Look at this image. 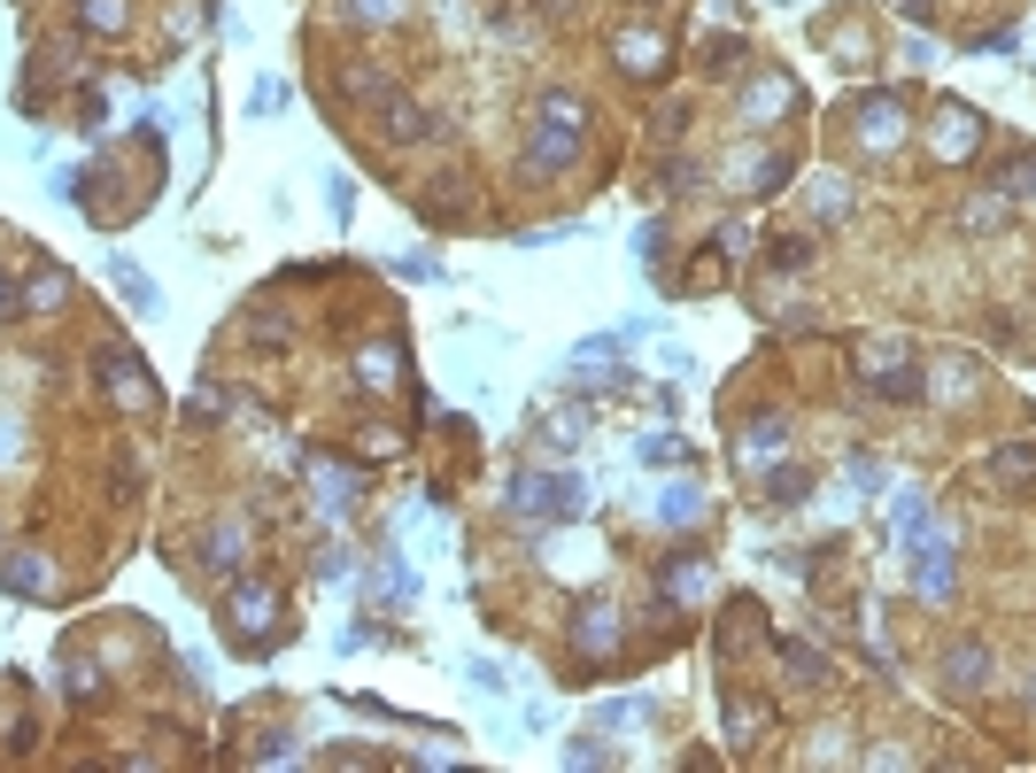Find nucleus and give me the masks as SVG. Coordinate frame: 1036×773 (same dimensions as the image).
<instances>
[{
    "instance_id": "obj_16",
    "label": "nucleus",
    "mask_w": 1036,
    "mask_h": 773,
    "mask_svg": "<svg viewBox=\"0 0 1036 773\" xmlns=\"http://www.w3.org/2000/svg\"><path fill=\"white\" fill-rule=\"evenodd\" d=\"M109 279L124 287V302H132V310H147V317L162 310V294H155V279H147V271H132V264H109Z\"/></svg>"
},
{
    "instance_id": "obj_22",
    "label": "nucleus",
    "mask_w": 1036,
    "mask_h": 773,
    "mask_svg": "<svg viewBox=\"0 0 1036 773\" xmlns=\"http://www.w3.org/2000/svg\"><path fill=\"white\" fill-rule=\"evenodd\" d=\"M766 495H773V503H797V495H805V472H773Z\"/></svg>"
},
{
    "instance_id": "obj_1",
    "label": "nucleus",
    "mask_w": 1036,
    "mask_h": 773,
    "mask_svg": "<svg viewBox=\"0 0 1036 773\" xmlns=\"http://www.w3.org/2000/svg\"><path fill=\"white\" fill-rule=\"evenodd\" d=\"M510 510L580 519V510H588V480H573V472H518V480H510Z\"/></svg>"
},
{
    "instance_id": "obj_8",
    "label": "nucleus",
    "mask_w": 1036,
    "mask_h": 773,
    "mask_svg": "<svg viewBox=\"0 0 1036 773\" xmlns=\"http://www.w3.org/2000/svg\"><path fill=\"white\" fill-rule=\"evenodd\" d=\"M612 55H619L627 77H658V70H665V39H658V32H619Z\"/></svg>"
},
{
    "instance_id": "obj_10",
    "label": "nucleus",
    "mask_w": 1036,
    "mask_h": 773,
    "mask_svg": "<svg viewBox=\"0 0 1036 773\" xmlns=\"http://www.w3.org/2000/svg\"><path fill=\"white\" fill-rule=\"evenodd\" d=\"M943 680H952V689H967V697H975L983 680H990V650H983V642H960L952 657H943Z\"/></svg>"
},
{
    "instance_id": "obj_5",
    "label": "nucleus",
    "mask_w": 1036,
    "mask_h": 773,
    "mask_svg": "<svg viewBox=\"0 0 1036 773\" xmlns=\"http://www.w3.org/2000/svg\"><path fill=\"white\" fill-rule=\"evenodd\" d=\"M565 162H580V132H557V124H550V132L527 140V170H534V179H557Z\"/></svg>"
},
{
    "instance_id": "obj_12",
    "label": "nucleus",
    "mask_w": 1036,
    "mask_h": 773,
    "mask_svg": "<svg viewBox=\"0 0 1036 773\" xmlns=\"http://www.w3.org/2000/svg\"><path fill=\"white\" fill-rule=\"evenodd\" d=\"M240 557H248V527H240V519H217V527H209V565L232 572Z\"/></svg>"
},
{
    "instance_id": "obj_19",
    "label": "nucleus",
    "mask_w": 1036,
    "mask_h": 773,
    "mask_svg": "<svg viewBox=\"0 0 1036 773\" xmlns=\"http://www.w3.org/2000/svg\"><path fill=\"white\" fill-rule=\"evenodd\" d=\"M658 510H665V519H697L704 495H697V487H665V495H658Z\"/></svg>"
},
{
    "instance_id": "obj_11",
    "label": "nucleus",
    "mask_w": 1036,
    "mask_h": 773,
    "mask_svg": "<svg viewBox=\"0 0 1036 773\" xmlns=\"http://www.w3.org/2000/svg\"><path fill=\"white\" fill-rule=\"evenodd\" d=\"M372 595H380V604H410V595H418V572L387 549V557H380V572H372Z\"/></svg>"
},
{
    "instance_id": "obj_25",
    "label": "nucleus",
    "mask_w": 1036,
    "mask_h": 773,
    "mask_svg": "<svg viewBox=\"0 0 1036 773\" xmlns=\"http://www.w3.org/2000/svg\"><path fill=\"white\" fill-rule=\"evenodd\" d=\"M9 310H24V302H16V271L0 264V317H9Z\"/></svg>"
},
{
    "instance_id": "obj_9",
    "label": "nucleus",
    "mask_w": 1036,
    "mask_h": 773,
    "mask_svg": "<svg viewBox=\"0 0 1036 773\" xmlns=\"http://www.w3.org/2000/svg\"><path fill=\"white\" fill-rule=\"evenodd\" d=\"M975 140H983V124H975L967 101H952V109L936 117V155H975Z\"/></svg>"
},
{
    "instance_id": "obj_13",
    "label": "nucleus",
    "mask_w": 1036,
    "mask_h": 773,
    "mask_svg": "<svg viewBox=\"0 0 1036 773\" xmlns=\"http://www.w3.org/2000/svg\"><path fill=\"white\" fill-rule=\"evenodd\" d=\"M0 580H9L16 595H47V557H24V549L0 557Z\"/></svg>"
},
{
    "instance_id": "obj_2",
    "label": "nucleus",
    "mask_w": 1036,
    "mask_h": 773,
    "mask_svg": "<svg viewBox=\"0 0 1036 773\" xmlns=\"http://www.w3.org/2000/svg\"><path fill=\"white\" fill-rule=\"evenodd\" d=\"M225 619L240 627V642H264V627L279 619V588H264V580H240V588H232V604H225Z\"/></svg>"
},
{
    "instance_id": "obj_26",
    "label": "nucleus",
    "mask_w": 1036,
    "mask_h": 773,
    "mask_svg": "<svg viewBox=\"0 0 1036 773\" xmlns=\"http://www.w3.org/2000/svg\"><path fill=\"white\" fill-rule=\"evenodd\" d=\"M16 449V418H0V457H9Z\"/></svg>"
},
{
    "instance_id": "obj_7",
    "label": "nucleus",
    "mask_w": 1036,
    "mask_h": 773,
    "mask_svg": "<svg viewBox=\"0 0 1036 773\" xmlns=\"http://www.w3.org/2000/svg\"><path fill=\"white\" fill-rule=\"evenodd\" d=\"M858 372H867L875 387H890V395H913V357L898 349V340H890V349H882V340H875V349H867V357H858Z\"/></svg>"
},
{
    "instance_id": "obj_21",
    "label": "nucleus",
    "mask_w": 1036,
    "mask_h": 773,
    "mask_svg": "<svg viewBox=\"0 0 1036 773\" xmlns=\"http://www.w3.org/2000/svg\"><path fill=\"white\" fill-rule=\"evenodd\" d=\"M85 16H94L101 32H124V0H85Z\"/></svg>"
},
{
    "instance_id": "obj_3",
    "label": "nucleus",
    "mask_w": 1036,
    "mask_h": 773,
    "mask_svg": "<svg viewBox=\"0 0 1036 773\" xmlns=\"http://www.w3.org/2000/svg\"><path fill=\"white\" fill-rule=\"evenodd\" d=\"M310 495H317L325 510H357V503H364V472H357V464H325V457H317V464H310Z\"/></svg>"
},
{
    "instance_id": "obj_20",
    "label": "nucleus",
    "mask_w": 1036,
    "mask_h": 773,
    "mask_svg": "<svg viewBox=\"0 0 1036 773\" xmlns=\"http://www.w3.org/2000/svg\"><path fill=\"white\" fill-rule=\"evenodd\" d=\"M975 379H983L975 364H943V372H936V387H943V395H975Z\"/></svg>"
},
{
    "instance_id": "obj_15",
    "label": "nucleus",
    "mask_w": 1036,
    "mask_h": 773,
    "mask_svg": "<svg viewBox=\"0 0 1036 773\" xmlns=\"http://www.w3.org/2000/svg\"><path fill=\"white\" fill-rule=\"evenodd\" d=\"M62 302H70V271H55V264H39V279H32V310H39V317H55Z\"/></svg>"
},
{
    "instance_id": "obj_6",
    "label": "nucleus",
    "mask_w": 1036,
    "mask_h": 773,
    "mask_svg": "<svg viewBox=\"0 0 1036 773\" xmlns=\"http://www.w3.org/2000/svg\"><path fill=\"white\" fill-rule=\"evenodd\" d=\"M101 379H109V395H117L124 410H147V402H155V387H147L140 364H132V349H109V357H101Z\"/></svg>"
},
{
    "instance_id": "obj_17",
    "label": "nucleus",
    "mask_w": 1036,
    "mask_h": 773,
    "mask_svg": "<svg viewBox=\"0 0 1036 773\" xmlns=\"http://www.w3.org/2000/svg\"><path fill=\"white\" fill-rule=\"evenodd\" d=\"M372 387H395L402 379V349H387V340H372V349H364V364H357Z\"/></svg>"
},
{
    "instance_id": "obj_14",
    "label": "nucleus",
    "mask_w": 1036,
    "mask_h": 773,
    "mask_svg": "<svg viewBox=\"0 0 1036 773\" xmlns=\"http://www.w3.org/2000/svg\"><path fill=\"white\" fill-rule=\"evenodd\" d=\"M1005 225V194H975L967 209H960V232H975V240H990Z\"/></svg>"
},
{
    "instance_id": "obj_18",
    "label": "nucleus",
    "mask_w": 1036,
    "mask_h": 773,
    "mask_svg": "<svg viewBox=\"0 0 1036 773\" xmlns=\"http://www.w3.org/2000/svg\"><path fill=\"white\" fill-rule=\"evenodd\" d=\"M542 124L580 132V124H588V101H580V94H542Z\"/></svg>"
},
{
    "instance_id": "obj_23",
    "label": "nucleus",
    "mask_w": 1036,
    "mask_h": 773,
    "mask_svg": "<svg viewBox=\"0 0 1036 773\" xmlns=\"http://www.w3.org/2000/svg\"><path fill=\"white\" fill-rule=\"evenodd\" d=\"M279 101H287V85H279V77H255V109H264V117H272Z\"/></svg>"
},
{
    "instance_id": "obj_4",
    "label": "nucleus",
    "mask_w": 1036,
    "mask_h": 773,
    "mask_svg": "<svg viewBox=\"0 0 1036 773\" xmlns=\"http://www.w3.org/2000/svg\"><path fill=\"white\" fill-rule=\"evenodd\" d=\"M790 101H797V85L773 70V77H750L743 85V124H766V117H790Z\"/></svg>"
},
{
    "instance_id": "obj_24",
    "label": "nucleus",
    "mask_w": 1036,
    "mask_h": 773,
    "mask_svg": "<svg viewBox=\"0 0 1036 773\" xmlns=\"http://www.w3.org/2000/svg\"><path fill=\"white\" fill-rule=\"evenodd\" d=\"M349 572V549H317V580H340Z\"/></svg>"
}]
</instances>
